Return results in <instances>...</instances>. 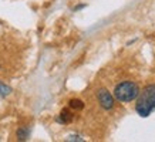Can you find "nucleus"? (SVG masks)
I'll list each match as a JSON object with an SVG mask.
<instances>
[{
    "label": "nucleus",
    "instance_id": "f257e3e1",
    "mask_svg": "<svg viewBox=\"0 0 155 142\" xmlns=\"http://www.w3.org/2000/svg\"><path fill=\"white\" fill-rule=\"evenodd\" d=\"M155 109V85H147L137 97L135 111L141 117H148Z\"/></svg>",
    "mask_w": 155,
    "mask_h": 142
},
{
    "label": "nucleus",
    "instance_id": "f03ea898",
    "mask_svg": "<svg viewBox=\"0 0 155 142\" xmlns=\"http://www.w3.org/2000/svg\"><path fill=\"white\" fill-rule=\"evenodd\" d=\"M138 94H140V87L132 81H122L114 88V97L121 102L134 101L138 97Z\"/></svg>",
    "mask_w": 155,
    "mask_h": 142
},
{
    "label": "nucleus",
    "instance_id": "7ed1b4c3",
    "mask_svg": "<svg viewBox=\"0 0 155 142\" xmlns=\"http://www.w3.org/2000/svg\"><path fill=\"white\" fill-rule=\"evenodd\" d=\"M97 98H98L100 105L104 109H113L114 108V97L111 95V92H108V90L101 88L97 92Z\"/></svg>",
    "mask_w": 155,
    "mask_h": 142
},
{
    "label": "nucleus",
    "instance_id": "20e7f679",
    "mask_svg": "<svg viewBox=\"0 0 155 142\" xmlns=\"http://www.w3.org/2000/svg\"><path fill=\"white\" fill-rule=\"evenodd\" d=\"M73 119H74V115H73V112H71L70 109L64 108L60 112V115H58L57 121H58V122H61V124H70Z\"/></svg>",
    "mask_w": 155,
    "mask_h": 142
},
{
    "label": "nucleus",
    "instance_id": "39448f33",
    "mask_svg": "<svg viewBox=\"0 0 155 142\" xmlns=\"http://www.w3.org/2000/svg\"><path fill=\"white\" fill-rule=\"evenodd\" d=\"M30 137V128L28 127H20L17 129V139L19 141H26Z\"/></svg>",
    "mask_w": 155,
    "mask_h": 142
},
{
    "label": "nucleus",
    "instance_id": "423d86ee",
    "mask_svg": "<svg viewBox=\"0 0 155 142\" xmlns=\"http://www.w3.org/2000/svg\"><path fill=\"white\" fill-rule=\"evenodd\" d=\"M68 105H70L71 109H83L84 108V102L81 101V99H70V102H68Z\"/></svg>",
    "mask_w": 155,
    "mask_h": 142
},
{
    "label": "nucleus",
    "instance_id": "0eeeda50",
    "mask_svg": "<svg viewBox=\"0 0 155 142\" xmlns=\"http://www.w3.org/2000/svg\"><path fill=\"white\" fill-rule=\"evenodd\" d=\"M10 92H12V88H10L9 85L0 82V97H2V98H5V97H7Z\"/></svg>",
    "mask_w": 155,
    "mask_h": 142
},
{
    "label": "nucleus",
    "instance_id": "6e6552de",
    "mask_svg": "<svg viewBox=\"0 0 155 142\" xmlns=\"http://www.w3.org/2000/svg\"><path fill=\"white\" fill-rule=\"evenodd\" d=\"M68 141H83L80 137H68Z\"/></svg>",
    "mask_w": 155,
    "mask_h": 142
}]
</instances>
